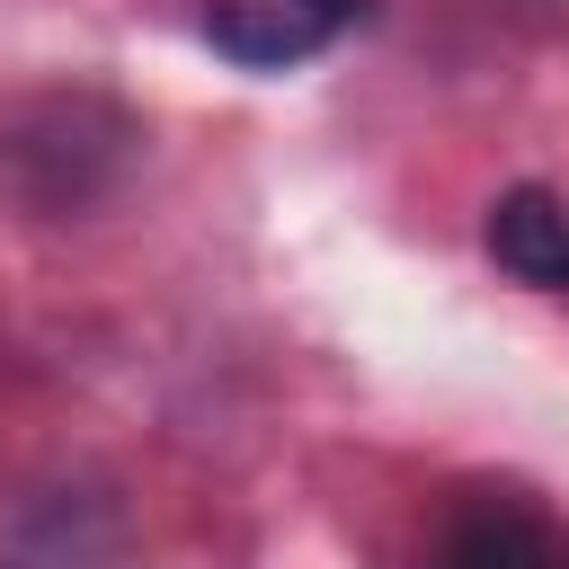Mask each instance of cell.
Instances as JSON below:
<instances>
[{
    "label": "cell",
    "mask_w": 569,
    "mask_h": 569,
    "mask_svg": "<svg viewBox=\"0 0 569 569\" xmlns=\"http://www.w3.org/2000/svg\"><path fill=\"white\" fill-rule=\"evenodd\" d=\"M409 569H569V516L516 480H462L418 525Z\"/></svg>",
    "instance_id": "1"
},
{
    "label": "cell",
    "mask_w": 569,
    "mask_h": 569,
    "mask_svg": "<svg viewBox=\"0 0 569 569\" xmlns=\"http://www.w3.org/2000/svg\"><path fill=\"white\" fill-rule=\"evenodd\" d=\"M365 18L373 0H204V44L240 71H293L338 36H356Z\"/></svg>",
    "instance_id": "2"
},
{
    "label": "cell",
    "mask_w": 569,
    "mask_h": 569,
    "mask_svg": "<svg viewBox=\"0 0 569 569\" xmlns=\"http://www.w3.org/2000/svg\"><path fill=\"white\" fill-rule=\"evenodd\" d=\"M480 240H489L498 276H516V284H533V293H569V196H551V187H507V196L489 204Z\"/></svg>",
    "instance_id": "3"
}]
</instances>
